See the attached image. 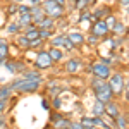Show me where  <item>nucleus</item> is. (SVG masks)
Here are the masks:
<instances>
[{
    "label": "nucleus",
    "instance_id": "obj_1",
    "mask_svg": "<svg viewBox=\"0 0 129 129\" xmlns=\"http://www.w3.org/2000/svg\"><path fill=\"white\" fill-rule=\"evenodd\" d=\"M9 86L12 88V91H17V93H36L41 86V81H31L19 78V79H14Z\"/></svg>",
    "mask_w": 129,
    "mask_h": 129
},
{
    "label": "nucleus",
    "instance_id": "obj_2",
    "mask_svg": "<svg viewBox=\"0 0 129 129\" xmlns=\"http://www.w3.org/2000/svg\"><path fill=\"white\" fill-rule=\"evenodd\" d=\"M41 7L45 9V14L52 19H62L64 14H66V7L59 5L55 0H43Z\"/></svg>",
    "mask_w": 129,
    "mask_h": 129
},
{
    "label": "nucleus",
    "instance_id": "obj_3",
    "mask_svg": "<svg viewBox=\"0 0 129 129\" xmlns=\"http://www.w3.org/2000/svg\"><path fill=\"white\" fill-rule=\"evenodd\" d=\"M109 84L112 88V93L114 96H119L124 93V86H126V81H124V76L120 72H112V76L109 78Z\"/></svg>",
    "mask_w": 129,
    "mask_h": 129
},
{
    "label": "nucleus",
    "instance_id": "obj_4",
    "mask_svg": "<svg viewBox=\"0 0 129 129\" xmlns=\"http://www.w3.org/2000/svg\"><path fill=\"white\" fill-rule=\"evenodd\" d=\"M91 74L95 78H102V79H109L112 76V67L109 64H105L103 60H98L91 66Z\"/></svg>",
    "mask_w": 129,
    "mask_h": 129
},
{
    "label": "nucleus",
    "instance_id": "obj_5",
    "mask_svg": "<svg viewBox=\"0 0 129 129\" xmlns=\"http://www.w3.org/2000/svg\"><path fill=\"white\" fill-rule=\"evenodd\" d=\"M53 66V60L50 57V53L47 50H40L36 53V59H35V69L43 71V69H50Z\"/></svg>",
    "mask_w": 129,
    "mask_h": 129
},
{
    "label": "nucleus",
    "instance_id": "obj_6",
    "mask_svg": "<svg viewBox=\"0 0 129 129\" xmlns=\"http://www.w3.org/2000/svg\"><path fill=\"white\" fill-rule=\"evenodd\" d=\"M52 47H57V48H64L67 52H72L76 48V45L67 38V35H57L53 40H52Z\"/></svg>",
    "mask_w": 129,
    "mask_h": 129
},
{
    "label": "nucleus",
    "instance_id": "obj_7",
    "mask_svg": "<svg viewBox=\"0 0 129 129\" xmlns=\"http://www.w3.org/2000/svg\"><path fill=\"white\" fill-rule=\"evenodd\" d=\"M109 33H110V28L107 26L105 19L96 21V22L91 26V35H95V36H98V38H105Z\"/></svg>",
    "mask_w": 129,
    "mask_h": 129
},
{
    "label": "nucleus",
    "instance_id": "obj_8",
    "mask_svg": "<svg viewBox=\"0 0 129 129\" xmlns=\"http://www.w3.org/2000/svg\"><path fill=\"white\" fill-rule=\"evenodd\" d=\"M69 122L71 120L67 117H64L60 112H53L50 115V124H53V129H66L69 127Z\"/></svg>",
    "mask_w": 129,
    "mask_h": 129
},
{
    "label": "nucleus",
    "instance_id": "obj_9",
    "mask_svg": "<svg viewBox=\"0 0 129 129\" xmlns=\"http://www.w3.org/2000/svg\"><path fill=\"white\" fill-rule=\"evenodd\" d=\"M95 96H96V100L103 102V103H109V102H112V100H114V93H112L110 84L103 86V88L98 89V91H95Z\"/></svg>",
    "mask_w": 129,
    "mask_h": 129
},
{
    "label": "nucleus",
    "instance_id": "obj_10",
    "mask_svg": "<svg viewBox=\"0 0 129 129\" xmlns=\"http://www.w3.org/2000/svg\"><path fill=\"white\" fill-rule=\"evenodd\" d=\"M105 115L107 117H110V119H117L120 115V107H119V103L117 102H109V103H105Z\"/></svg>",
    "mask_w": 129,
    "mask_h": 129
},
{
    "label": "nucleus",
    "instance_id": "obj_11",
    "mask_svg": "<svg viewBox=\"0 0 129 129\" xmlns=\"http://www.w3.org/2000/svg\"><path fill=\"white\" fill-rule=\"evenodd\" d=\"M4 67H5V69L9 71L10 74H17V72H22V71L26 69V67H24V66H22V64H21L19 60H5V62H4Z\"/></svg>",
    "mask_w": 129,
    "mask_h": 129
},
{
    "label": "nucleus",
    "instance_id": "obj_12",
    "mask_svg": "<svg viewBox=\"0 0 129 129\" xmlns=\"http://www.w3.org/2000/svg\"><path fill=\"white\" fill-rule=\"evenodd\" d=\"M64 69H66V72L67 74H78L81 71V60L79 59H69L66 64H64Z\"/></svg>",
    "mask_w": 129,
    "mask_h": 129
},
{
    "label": "nucleus",
    "instance_id": "obj_13",
    "mask_svg": "<svg viewBox=\"0 0 129 129\" xmlns=\"http://www.w3.org/2000/svg\"><path fill=\"white\" fill-rule=\"evenodd\" d=\"M21 78L24 79H31V81H43V76L38 69H24L21 72Z\"/></svg>",
    "mask_w": 129,
    "mask_h": 129
},
{
    "label": "nucleus",
    "instance_id": "obj_14",
    "mask_svg": "<svg viewBox=\"0 0 129 129\" xmlns=\"http://www.w3.org/2000/svg\"><path fill=\"white\" fill-rule=\"evenodd\" d=\"M45 16H47V14H45V9H43L41 5H35V7H31V17H33V24H35V26H36Z\"/></svg>",
    "mask_w": 129,
    "mask_h": 129
},
{
    "label": "nucleus",
    "instance_id": "obj_15",
    "mask_svg": "<svg viewBox=\"0 0 129 129\" xmlns=\"http://www.w3.org/2000/svg\"><path fill=\"white\" fill-rule=\"evenodd\" d=\"M24 36H26L29 41L36 40V38H40V28H38V26H35V24L28 26V28L24 29Z\"/></svg>",
    "mask_w": 129,
    "mask_h": 129
},
{
    "label": "nucleus",
    "instance_id": "obj_16",
    "mask_svg": "<svg viewBox=\"0 0 129 129\" xmlns=\"http://www.w3.org/2000/svg\"><path fill=\"white\" fill-rule=\"evenodd\" d=\"M16 45L22 50H31V41L24 36V33H22V35H21V33L16 35Z\"/></svg>",
    "mask_w": 129,
    "mask_h": 129
},
{
    "label": "nucleus",
    "instance_id": "obj_17",
    "mask_svg": "<svg viewBox=\"0 0 129 129\" xmlns=\"http://www.w3.org/2000/svg\"><path fill=\"white\" fill-rule=\"evenodd\" d=\"M48 53H50V57H52V60H53V64H57V62H60V60L64 59V50L57 48V47H50Z\"/></svg>",
    "mask_w": 129,
    "mask_h": 129
},
{
    "label": "nucleus",
    "instance_id": "obj_18",
    "mask_svg": "<svg viewBox=\"0 0 129 129\" xmlns=\"http://www.w3.org/2000/svg\"><path fill=\"white\" fill-rule=\"evenodd\" d=\"M36 26H38L40 29H53V28H55V19H52V17H48V16H45Z\"/></svg>",
    "mask_w": 129,
    "mask_h": 129
},
{
    "label": "nucleus",
    "instance_id": "obj_19",
    "mask_svg": "<svg viewBox=\"0 0 129 129\" xmlns=\"http://www.w3.org/2000/svg\"><path fill=\"white\" fill-rule=\"evenodd\" d=\"M67 38H69V40L72 41L76 47H79V45H83V43L86 41V40H84V36L81 35L79 31H71L69 35H67Z\"/></svg>",
    "mask_w": 129,
    "mask_h": 129
},
{
    "label": "nucleus",
    "instance_id": "obj_20",
    "mask_svg": "<svg viewBox=\"0 0 129 129\" xmlns=\"http://www.w3.org/2000/svg\"><path fill=\"white\" fill-rule=\"evenodd\" d=\"M17 24L21 26V29H26L28 26L33 24V17H31V14H24V16H17V21H16Z\"/></svg>",
    "mask_w": 129,
    "mask_h": 129
},
{
    "label": "nucleus",
    "instance_id": "obj_21",
    "mask_svg": "<svg viewBox=\"0 0 129 129\" xmlns=\"http://www.w3.org/2000/svg\"><path fill=\"white\" fill-rule=\"evenodd\" d=\"M93 115H98V117H103L105 115V103L103 102H100V100H95V103H93Z\"/></svg>",
    "mask_w": 129,
    "mask_h": 129
},
{
    "label": "nucleus",
    "instance_id": "obj_22",
    "mask_svg": "<svg viewBox=\"0 0 129 129\" xmlns=\"http://www.w3.org/2000/svg\"><path fill=\"white\" fill-rule=\"evenodd\" d=\"M10 96H12V88H10L9 84H0V100L9 102Z\"/></svg>",
    "mask_w": 129,
    "mask_h": 129
},
{
    "label": "nucleus",
    "instance_id": "obj_23",
    "mask_svg": "<svg viewBox=\"0 0 129 129\" xmlns=\"http://www.w3.org/2000/svg\"><path fill=\"white\" fill-rule=\"evenodd\" d=\"M114 124H115V129H127V117L120 114L119 117L114 120Z\"/></svg>",
    "mask_w": 129,
    "mask_h": 129
},
{
    "label": "nucleus",
    "instance_id": "obj_24",
    "mask_svg": "<svg viewBox=\"0 0 129 129\" xmlns=\"http://www.w3.org/2000/svg\"><path fill=\"white\" fill-rule=\"evenodd\" d=\"M5 31L9 33V35H19V31H21V26L17 24V22H10V24H7L5 26Z\"/></svg>",
    "mask_w": 129,
    "mask_h": 129
},
{
    "label": "nucleus",
    "instance_id": "obj_25",
    "mask_svg": "<svg viewBox=\"0 0 129 129\" xmlns=\"http://www.w3.org/2000/svg\"><path fill=\"white\" fill-rule=\"evenodd\" d=\"M89 4H93V0H76L74 2V7L78 10H84V9H88Z\"/></svg>",
    "mask_w": 129,
    "mask_h": 129
},
{
    "label": "nucleus",
    "instance_id": "obj_26",
    "mask_svg": "<svg viewBox=\"0 0 129 129\" xmlns=\"http://www.w3.org/2000/svg\"><path fill=\"white\" fill-rule=\"evenodd\" d=\"M24 14H31V5H26L22 2V4H19V7H17V16H24Z\"/></svg>",
    "mask_w": 129,
    "mask_h": 129
},
{
    "label": "nucleus",
    "instance_id": "obj_27",
    "mask_svg": "<svg viewBox=\"0 0 129 129\" xmlns=\"http://www.w3.org/2000/svg\"><path fill=\"white\" fill-rule=\"evenodd\" d=\"M17 7H19V4H12V2H9V5H7V9H5L7 16H17Z\"/></svg>",
    "mask_w": 129,
    "mask_h": 129
},
{
    "label": "nucleus",
    "instance_id": "obj_28",
    "mask_svg": "<svg viewBox=\"0 0 129 129\" xmlns=\"http://www.w3.org/2000/svg\"><path fill=\"white\" fill-rule=\"evenodd\" d=\"M124 31H126V26H124L120 21H117V22H115V26L112 28V33H114V35H122Z\"/></svg>",
    "mask_w": 129,
    "mask_h": 129
},
{
    "label": "nucleus",
    "instance_id": "obj_29",
    "mask_svg": "<svg viewBox=\"0 0 129 129\" xmlns=\"http://www.w3.org/2000/svg\"><path fill=\"white\" fill-rule=\"evenodd\" d=\"M105 22H107V26L110 28V31H112V28H114V26H115V22H117L115 14H109V16H107V19H105Z\"/></svg>",
    "mask_w": 129,
    "mask_h": 129
},
{
    "label": "nucleus",
    "instance_id": "obj_30",
    "mask_svg": "<svg viewBox=\"0 0 129 129\" xmlns=\"http://www.w3.org/2000/svg\"><path fill=\"white\" fill-rule=\"evenodd\" d=\"M89 19H91V10H89V9H84V10H81L79 22H84V21H89Z\"/></svg>",
    "mask_w": 129,
    "mask_h": 129
},
{
    "label": "nucleus",
    "instance_id": "obj_31",
    "mask_svg": "<svg viewBox=\"0 0 129 129\" xmlns=\"http://www.w3.org/2000/svg\"><path fill=\"white\" fill-rule=\"evenodd\" d=\"M120 43H122V40H120V38H112V40H109V45H110V48H112V50L119 48Z\"/></svg>",
    "mask_w": 129,
    "mask_h": 129
},
{
    "label": "nucleus",
    "instance_id": "obj_32",
    "mask_svg": "<svg viewBox=\"0 0 129 129\" xmlns=\"http://www.w3.org/2000/svg\"><path fill=\"white\" fill-rule=\"evenodd\" d=\"M69 129H86V127L81 124V120H71L69 122Z\"/></svg>",
    "mask_w": 129,
    "mask_h": 129
},
{
    "label": "nucleus",
    "instance_id": "obj_33",
    "mask_svg": "<svg viewBox=\"0 0 129 129\" xmlns=\"http://www.w3.org/2000/svg\"><path fill=\"white\" fill-rule=\"evenodd\" d=\"M50 36H52V29H40V38H41L43 41L48 40Z\"/></svg>",
    "mask_w": 129,
    "mask_h": 129
},
{
    "label": "nucleus",
    "instance_id": "obj_34",
    "mask_svg": "<svg viewBox=\"0 0 129 129\" xmlns=\"http://www.w3.org/2000/svg\"><path fill=\"white\" fill-rule=\"evenodd\" d=\"M7 109H9V102H5V100H0V115L7 114Z\"/></svg>",
    "mask_w": 129,
    "mask_h": 129
},
{
    "label": "nucleus",
    "instance_id": "obj_35",
    "mask_svg": "<svg viewBox=\"0 0 129 129\" xmlns=\"http://www.w3.org/2000/svg\"><path fill=\"white\" fill-rule=\"evenodd\" d=\"M81 124H83L84 127H89V126H93V117H88V115H84V117L81 119Z\"/></svg>",
    "mask_w": 129,
    "mask_h": 129
},
{
    "label": "nucleus",
    "instance_id": "obj_36",
    "mask_svg": "<svg viewBox=\"0 0 129 129\" xmlns=\"http://www.w3.org/2000/svg\"><path fill=\"white\" fill-rule=\"evenodd\" d=\"M43 43L45 41L41 40V38H36V40L31 41V48H40V47H43Z\"/></svg>",
    "mask_w": 129,
    "mask_h": 129
},
{
    "label": "nucleus",
    "instance_id": "obj_37",
    "mask_svg": "<svg viewBox=\"0 0 129 129\" xmlns=\"http://www.w3.org/2000/svg\"><path fill=\"white\" fill-rule=\"evenodd\" d=\"M52 105H53V110H59L60 105H62V100H60L59 96H53V103H52Z\"/></svg>",
    "mask_w": 129,
    "mask_h": 129
},
{
    "label": "nucleus",
    "instance_id": "obj_38",
    "mask_svg": "<svg viewBox=\"0 0 129 129\" xmlns=\"http://www.w3.org/2000/svg\"><path fill=\"white\" fill-rule=\"evenodd\" d=\"M98 40H100V38H98V36H95V35H89V36H88V43H89V45H96Z\"/></svg>",
    "mask_w": 129,
    "mask_h": 129
},
{
    "label": "nucleus",
    "instance_id": "obj_39",
    "mask_svg": "<svg viewBox=\"0 0 129 129\" xmlns=\"http://www.w3.org/2000/svg\"><path fill=\"white\" fill-rule=\"evenodd\" d=\"M124 100L129 103V81H126V86H124Z\"/></svg>",
    "mask_w": 129,
    "mask_h": 129
},
{
    "label": "nucleus",
    "instance_id": "obj_40",
    "mask_svg": "<svg viewBox=\"0 0 129 129\" xmlns=\"http://www.w3.org/2000/svg\"><path fill=\"white\" fill-rule=\"evenodd\" d=\"M24 2H28V5H31V7H35V5H41V4H43V0H24Z\"/></svg>",
    "mask_w": 129,
    "mask_h": 129
},
{
    "label": "nucleus",
    "instance_id": "obj_41",
    "mask_svg": "<svg viewBox=\"0 0 129 129\" xmlns=\"http://www.w3.org/2000/svg\"><path fill=\"white\" fill-rule=\"evenodd\" d=\"M41 107H43L45 110H50V103H48L45 98H43V100H41Z\"/></svg>",
    "mask_w": 129,
    "mask_h": 129
},
{
    "label": "nucleus",
    "instance_id": "obj_42",
    "mask_svg": "<svg viewBox=\"0 0 129 129\" xmlns=\"http://www.w3.org/2000/svg\"><path fill=\"white\" fill-rule=\"evenodd\" d=\"M2 126H7V119H5V114L4 115H0V127Z\"/></svg>",
    "mask_w": 129,
    "mask_h": 129
},
{
    "label": "nucleus",
    "instance_id": "obj_43",
    "mask_svg": "<svg viewBox=\"0 0 129 129\" xmlns=\"http://www.w3.org/2000/svg\"><path fill=\"white\" fill-rule=\"evenodd\" d=\"M119 5H122V7L127 9V7H129V0H119Z\"/></svg>",
    "mask_w": 129,
    "mask_h": 129
},
{
    "label": "nucleus",
    "instance_id": "obj_44",
    "mask_svg": "<svg viewBox=\"0 0 129 129\" xmlns=\"http://www.w3.org/2000/svg\"><path fill=\"white\" fill-rule=\"evenodd\" d=\"M55 2H57L59 5H62V7H66V2H67V0H55Z\"/></svg>",
    "mask_w": 129,
    "mask_h": 129
},
{
    "label": "nucleus",
    "instance_id": "obj_45",
    "mask_svg": "<svg viewBox=\"0 0 129 129\" xmlns=\"http://www.w3.org/2000/svg\"><path fill=\"white\" fill-rule=\"evenodd\" d=\"M9 2H12V4H22L24 0H9Z\"/></svg>",
    "mask_w": 129,
    "mask_h": 129
},
{
    "label": "nucleus",
    "instance_id": "obj_46",
    "mask_svg": "<svg viewBox=\"0 0 129 129\" xmlns=\"http://www.w3.org/2000/svg\"><path fill=\"white\" fill-rule=\"evenodd\" d=\"M86 129H102V127H96V126H89V127H86Z\"/></svg>",
    "mask_w": 129,
    "mask_h": 129
},
{
    "label": "nucleus",
    "instance_id": "obj_47",
    "mask_svg": "<svg viewBox=\"0 0 129 129\" xmlns=\"http://www.w3.org/2000/svg\"><path fill=\"white\" fill-rule=\"evenodd\" d=\"M102 129H114V127H110V126H107V124H105V126H103Z\"/></svg>",
    "mask_w": 129,
    "mask_h": 129
},
{
    "label": "nucleus",
    "instance_id": "obj_48",
    "mask_svg": "<svg viewBox=\"0 0 129 129\" xmlns=\"http://www.w3.org/2000/svg\"><path fill=\"white\" fill-rule=\"evenodd\" d=\"M0 129H7V126H2V127H0Z\"/></svg>",
    "mask_w": 129,
    "mask_h": 129
},
{
    "label": "nucleus",
    "instance_id": "obj_49",
    "mask_svg": "<svg viewBox=\"0 0 129 129\" xmlns=\"http://www.w3.org/2000/svg\"><path fill=\"white\" fill-rule=\"evenodd\" d=\"M2 41H4V40H2V38H0V43H2Z\"/></svg>",
    "mask_w": 129,
    "mask_h": 129
},
{
    "label": "nucleus",
    "instance_id": "obj_50",
    "mask_svg": "<svg viewBox=\"0 0 129 129\" xmlns=\"http://www.w3.org/2000/svg\"><path fill=\"white\" fill-rule=\"evenodd\" d=\"M127 14H129V7H127Z\"/></svg>",
    "mask_w": 129,
    "mask_h": 129
},
{
    "label": "nucleus",
    "instance_id": "obj_51",
    "mask_svg": "<svg viewBox=\"0 0 129 129\" xmlns=\"http://www.w3.org/2000/svg\"><path fill=\"white\" fill-rule=\"evenodd\" d=\"M66 129H69V127H66Z\"/></svg>",
    "mask_w": 129,
    "mask_h": 129
},
{
    "label": "nucleus",
    "instance_id": "obj_52",
    "mask_svg": "<svg viewBox=\"0 0 129 129\" xmlns=\"http://www.w3.org/2000/svg\"><path fill=\"white\" fill-rule=\"evenodd\" d=\"M74 2H76V0H74Z\"/></svg>",
    "mask_w": 129,
    "mask_h": 129
}]
</instances>
